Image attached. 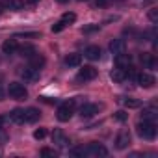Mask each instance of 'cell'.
I'll use <instances>...</instances> for the list:
<instances>
[{"label": "cell", "mask_w": 158, "mask_h": 158, "mask_svg": "<svg viewBox=\"0 0 158 158\" xmlns=\"http://www.w3.org/2000/svg\"><path fill=\"white\" fill-rule=\"evenodd\" d=\"M74 104H76V101L61 102V104L58 106V110H56V117H58V121L67 123V121L73 117V114H74Z\"/></svg>", "instance_id": "obj_1"}, {"label": "cell", "mask_w": 158, "mask_h": 158, "mask_svg": "<svg viewBox=\"0 0 158 158\" xmlns=\"http://www.w3.org/2000/svg\"><path fill=\"white\" fill-rule=\"evenodd\" d=\"M136 130H138V136L143 138V139H154V136H156V125H154V121H139L138 127H136Z\"/></svg>", "instance_id": "obj_2"}, {"label": "cell", "mask_w": 158, "mask_h": 158, "mask_svg": "<svg viewBox=\"0 0 158 158\" xmlns=\"http://www.w3.org/2000/svg\"><path fill=\"white\" fill-rule=\"evenodd\" d=\"M8 95H10L11 99H15V101H24V99L28 97V89H26L24 84H21V82H11V84L8 86Z\"/></svg>", "instance_id": "obj_3"}, {"label": "cell", "mask_w": 158, "mask_h": 158, "mask_svg": "<svg viewBox=\"0 0 158 158\" xmlns=\"http://www.w3.org/2000/svg\"><path fill=\"white\" fill-rule=\"evenodd\" d=\"M95 78H97V69L91 67V65H84L76 74L78 82H89V80H95Z\"/></svg>", "instance_id": "obj_4"}, {"label": "cell", "mask_w": 158, "mask_h": 158, "mask_svg": "<svg viewBox=\"0 0 158 158\" xmlns=\"http://www.w3.org/2000/svg\"><path fill=\"white\" fill-rule=\"evenodd\" d=\"M84 149H86V156H106V154H108V149H106L102 143H97V141L89 143V145L84 147Z\"/></svg>", "instance_id": "obj_5"}, {"label": "cell", "mask_w": 158, "mask_h": 158, "mask_svg": "<svg viewBox=\"0 0 158 158\" xmlns=\"http://www.w3.org/2000/svg\"><path fill=\"white\" fill-rule=\"evenodd\" d=\"M134 78H136V82H138L141 88H145V89H149V88H152V86L156 84L154 76H152V74H149V73H139V74H136Z\"/></svg>", "instance_id": "obj_6"}, {"label": "cell", "mask_w": 158, "mask_h": 158, "mask_svg": "<svg viewBox=\"0 0 158 158\" xmlns=\"http://www.w3.org/2000/svg\"><path fill=\"white\" fill-rule=\"evenodd\" d=\"M130 145V132L128 130H121L117 136H115V149L123 151Z\"/></svg>", "instance_id": "obj_7"}, {"label": "cell", "mask_w": 158, "mask_h": 158, "mask_svg": "<svg viewBox=\"0 0 158 158\" xmlns=\"http://www.w3.org/2000/svg\"><path fill=\"white\" fill-rule=\"evenodd\" d=\"M95 114H99V106H97V104H89V102H86V104L80 106V115H82L84 119H89V117H93Z\"/></svg>", "instance_id": "obj_8"}, {"label": "cell", "mask_w": 158, "mask_h": 158, "mask_svg": "<svg viewBox=\"0 0 158 158\" xmlns=\"http://www.w3.org/2000/svg\"><path fill=\"white\" fill-rule=\"evenodd\" d=\"M23 78H24V82H35L37 78H39V69H35V67H26L24 71H23Z\"/></svg>", "instance_id": "obj_9"}, {"label": "cell", "mask_w": 158, "mask_h": 158, "mask_svg": "<svg viewBox=\"0 0 158 158\" xmlns=\"http://www.w3.org/2000/svg\"><path fill=\"white\" fill-rule=\"evenodd\" d=\"M101 47L99 45H89L86 50H84V56L88 58V60H91V61H95V60H99L101 58Z\"/></svg>", "instance_id": "obj_10"}, {"label": "cell", "mask_w": 158, "mask_h": 158, "mask_svg": "<svg viewBox=\"0 0 158 158\" xmlns=\"http://www.w3.org/2000/svg\"><path fill=\"white\" fill-rule=\"evenodd\" d=\"M130 63H132V58H130V54H125V52H121V54H115V65H117V67H121V69H127V67H130Z\"/></svg>", "instance_id": "obj_11"}, {"label": "cell", "mask_w": 158, "mask_h": 158, "mask_svg": "<svg viewBox=\"0 0 158 158\" xmlns=\"http://www.w3.org/2000/svg\"><path fill=\"white\" fill-rule=\"evenodd\" d=\"M39 117H41V112L37 108L24 110V123H35V121H39Z\"/></svg>", "instance_id": "obj_12"}, {"label": "cell", "mask_w": 158, "mask_h": 158, "mask_svg": "<svg viewBox=\"0 0 158 158\" xmlns=\"http://www.w3.org/2000/svg\"><path fill=\"white\" fill-rule=\"evenodd\" d=\"M110 78H112L115 84H121V82L127 80V71L121 69V67H117V69H114V71L110 73Z\"/></svg>", "instance_id": "obj_13"}, {"label": "cell", "mask_w": 158, "mask_h": 158, "mask_svg": "<svg viewBox=\"0 0 158 158\" xmlns=\"http://www.w3.org/2000/svg\"><path fill=\"white\" fill-rule=\"evenodd\" d=\"M125 48H127L125 39H114L110 43V52L112 54H121V52H125Z\"/></svg>", "instance_id": "obj_14"}, {"label": "cell", "mask_w": 158, "mask_h": 158, "mask_svg": "<svg viewBox=\"0 0 158 158\" xmlns=\"http://www.w3.org/2000/svg\"><path fill=\"white\" fill-rule=\"evenodd\" d=\"M141 63H143L147 69H156V65H158L154 54H149V52H143V54H141Z\"/></svg>", "instance_id": "obj_15"}, {"label": "cell", "mask_w": 158, "mask_h": 158, "mask_svg": "<svg viewBox=\"0 0 158 158\" xmlns=\"http://www.w3.org/2000/svg\"><path fill=\"white\" fill-rule=\"evenodd\" d=\"M52 141H54L56 145H60V147H65V145L69 143V139L65 138L63 130H60V128H56V130L52 132Z\"/></svg>", "instance_id": "obj_16"}, {"label": "cell", "mask_w": 158, "mask_h": 158, "mask_svg": "<svg viewBox=\"0 0 158 158\" xmlns=\"http://www.w3.org/2000/svg\"><path fill=\"white\" fill-rule=\"evenodd\" d=\"M17 48H19V45H17L15 39H6V41L2 43V52H4V54H15Z\"/></svg>", "instance_id": "obj_17"}, {"label": "cell", "mask_w": 158, "mask_h": 158, "mask_svg": "<svg viewBox=\"0 0 158 158\" xmlns=\"http://www.w3.org/2000/svg\"><path fill=\"white\" fill-rule=\"evenodd\" d=\"M119 102H121L125 108H128V110H134V108H139V106H141V101L132 99V97H121Z\"/></svg>", "instance_id": "obj_18"}, {"label": "cell", "mask_w": 158, "mask_h": 158, "mask_svg": "<svg viewBox=\"0 0 158 158\" xmlns=\"http://www.w3.org/2000/svg\"><path fill=\"white\" fill-rule=\"evenodd\" d=\"M65 65L67 67H78L82 63V56L80 54H69V56H65Z\"/></svg>", "instance_id": "obj_19"}, {"label": "cell", "mask_w": 158, "mask_h": 158, "mask_svg": "<svg viewBox=\"0 0 158 158\" xmlns=\"http://www.w3.org/2000/svg\"><path fill=\"white\" fill-rule=\"evenodd\" d=\"M2 8L11 10V11H21L24 8V2H23V0H8L6 4H2Z\"/></svg>", "instance_id": "obj_20"}, {"label": "cell", "mask_w": 158, "mask_h": 158, "mask_svg": "<svg viewBox=\"0 0 158 158\" xmlns=\"http://www.w3.org/2000/svg\"><path fill=\"white\" fill-rule=\"evenodd\" d=\"M10 121H13V123H17V125H23V123H24V110L15 108V110L10 114Z\"/></svg>", "instance_id": "obj_21"}, {"label": "cell", "mask_w": 158, "mask_h": 158, "mask_svg": "<svg viewBox=\"0 0 158 158\" xmlns=\"http://www.w3.org/2000/svg\"><path fill=\"white\" fill-rule=\"evenodd\" d=\"M30 65H32V67H35V69H41V67L45 65V58H43L41 54L34 52V54L30 56Z\"/></svg>", "instance_id": "obj_22"}, {"label": "cell", "mask_w": 158, "mask_h": 158, "mask_svg": "<svg viewBox=\"0 0 158 158\" xmlns=\"http://www.w3.org/2000/svg\"><path fill=\"white\" fill-rule=\"evenodd\" d=\"M156 115H158L156 108H143V112H141V121H154Z\"/></svg>", "instance_id": "obj_23"}, {"label": "cell", "mask_w": 158, "mask_h": 158, "mask_svg": "<svg viewBox=\"0 0 158 158\" xmlns=\"http://www.w3.org/2000/svg\"><path fill=\"white\" fill-rule=\"evenodd\" d=\"M17 52H21V56H26V58H30V56L35 52V48H34L32 45H24V47H19V48H17Z\"/></svg>", "instance_id": "obj_24"}, {"label": "cell", "mask_w": 158, "mask_h": 158, "mask_svg": "<svg viewBox=\"0 0 158 158\" xmlns=\"http://www.w3.org/2000/svg\"><path fill=\"white\" fill-rule=\"evenodd\" d=\"M60 21H63V23L69 26V24H73V23L76 21V15H74L73 11H67V13H63V15H61V19H60Z\"/></svg>", "instance_id": "obj_25"}, {"label": "cell", "mask_w": 158, "mask_h": 158, "mask_svg": "<svg viewBox=\"0 0 158 158\" xmlns=\"http://www.w3.org/2000/svg\"><path fill=\"white\" fill-rule=\"evenodd\" d=\"M41 156L56 158V156H58V151H56V149H48V147H45V149H41Z\"/></svg>", "instance_id": "obj_26"}, {"label": "cell", "mask_w": 158, "mask_h": 158, "mask_svg": "<svg viewBox=\"0 0 158 158\" xmlns=\"http://www.w3.org/2000/svg\"><path fill=\"white\" fill-rule=\"evenodd\" d=\"M63 28H67V24H65L63 21H58V23L52 26V32H54V34H58V32H61Z\"/></svg>", "instance_id": "obj_27"}, {"label": "cell", "mask_w": 158, "mask_h": 158, "mask_svg": "<svg viewBox=\"0 0 158 158\" xmlns=\"http://www.w3.org/2000/svg\"><path fill=\"white\" fill-rule=\"evenodd\" d=\"M45 136H47V130H45V128H37V130L34 132V138H35V139H43Z\"/></svg>", "instance_id": "obj_28"}, {"label": "cell", "mask_w": 158, "mask_h": 158, "mask_svg": "<svg viewBox=\"0 0 158 158\" xmlns=\"http://www.w3.org/2000/svg\"><path fill=\"white\" fill-rule=\"evenodd\" d=\"M99 30V24H91V26H84V34H93V32H97Z\"/></svg>", "instance_id": "obj_29"}, {"label": "cell", "mask_w": 158, "mask_h": 158, "mask_svg": "<svg viewBox=\"0 0 158 158\" xmlns=\"http://www.w3.org/2000/svg\"><path fill=\"white\" fill-rule=\"evenodd\" d=\"M127 117H128V115H127V112H123V110L115 112V119H117V121H121V123H123V121H127Z\"/></svg>", "instance_id": "obj_30"}, {"label": "cell", "mask_w": 158, "mask_h": 158, "mask_svg": "<svg viewBox=\"0 0 158 158\" xmlns=\"http://www.w3.org/2000/svg\"><path fill=\"white\" fill-rule=\"evenodd\" d=\"M110 4V0H95V8H106Z\"/></svg>", "instance_id": "obj_31"}, {"label": "cell", "mask_w": 158, "mask_h": 158, "mask_svg": "<svg viewBox=\"0 0 158 158\" xmlns=\"http://www.w3.org/2000/svg\"><path fill=\"white\" fill-rule=\"evenodd\" d=\"M149 19H151V23H156V21H158V13H156V10H154V8L149 11Z\"/></svg>", "instance_id": "obj_32"}, {"label": "cell", "mask_w": 158, "mask_h": 158, "mask_svg": "<svg viewBox=\"0 0 158 158\" xmlns=\"http://www.w3.org/2000/svg\"><path fill=\"white\" fill-rule=\"evenodd\" d=\"M6 121H10V115H0V130H2V125Z\"/></svg>", "instance_id": "obj_33"}, {"label": "cell", "mask_w": 158, "mask_h": 158, "mask_svg": "<svg viewBox=\"0 0 158 158\" xmlns=\"http://www.w3.org/2000/svg\"><path fill=\"white\" fill-rule=\"evenodd\" d=\"M26 2H28V4H37L39 0H26Z\"/></svg>", "instance_id": "obj_34"}, {"label": "cell", "mask_w": 158, "mask_h": 158, "mask_svg": "<svg viewBox=\"0 0 158 158\" xmlns=\"http://www.w3.org/2000/svg\"><path fill=\"white\" fill-rule=\"evenodd\" d=\"M2 99H4V91H2V89H0V101H2Z\"/></svg>", "instance_id": "obj_35"}, {"label": "cell", "mask_w": 158, "mask_h": 158, "mask_svg": "<svg viewBox=\"0 0 158 158\" xmlns=\"http://www.w3.org/2000/svg\"><path fill=\"white\" fill-rule=\"evenodd\" d=\"M58 2H60V4H65V2H69V0H58Z\"/></svg>", "instance_id": "obj_36"}, {"label": "cell", "mask_w": 158, "mask_h": 158, "mask_svg": "<svg viewBox=\"0 0 158 158\" xmlns=\"http://www.w3.org/2000/svg\"><path fill=\"white\" fill-rule=\"evenodd\" d=\"M78 2H86V0H78Z\"/></svg>", "instance_id": "obj_37"}, {"label": "cell", "mask_w": 158, "mask_h": 158, "mask_svg": "<svg viewBox=\"0 0 158 158\" xmlns=\"http://www.w3.org/2000/svg\"><path fill=\"white\" fill-rule=\"evenodd\" d=\"M0 10H2V6H0Z\"/></svg>", "instance_id": "obj_38"}]
</instances>
